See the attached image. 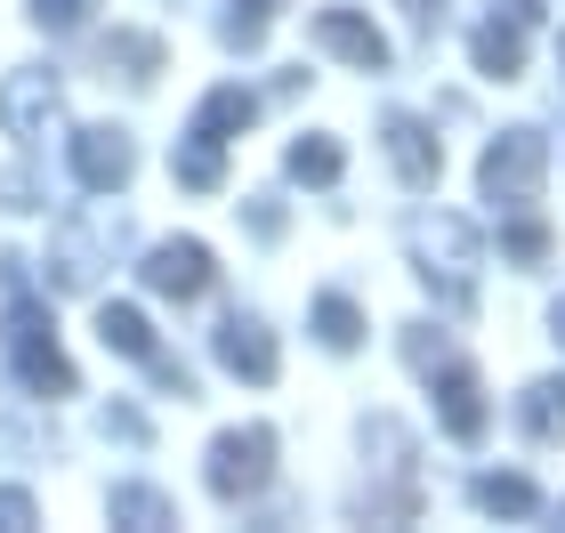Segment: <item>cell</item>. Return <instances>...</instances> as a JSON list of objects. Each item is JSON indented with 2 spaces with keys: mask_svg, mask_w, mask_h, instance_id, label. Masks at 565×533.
<instances>
[{
  "mask_svg": "<svg viewBox=\"0 0 565 533\" xmlns=\"http://www.w3.org/2000/svg\"><path fill=\"white\" fill-rule=\"evenodd\" d=\"M24 518H33V501H24V493H0V525H24Z\"/></svg>",
  "mask_w": 565,
  "mask_h": 533,
  "instance_id": "9c48e42d",
  "label": "cell"
},
{
  "mask_svg": "<svg viewBox=\"0 0 565 533\" xmlns=\"http://www.w3.org/2000/svg\"><path fill=\"white\" fill-rule=\"evenodd\" d=\"M82 9H89V0H41V24H73Z\"/></svg>",
  "mask_w": 565,
  "mask_h": 533,
  "instance_id": "ba28073f",
  "label": "cell"
},
{
  "mask_svg": "<svg viewBox=\"0 0 565 533\" xmlns=\"http://www.w3.org/2000/svg\"><path fill=\"white\" fill-rule=\"evenodd\" d=\"M218 348H226V364L250 372V380H267V372H275V348L259 340V323H226V340H218Z\"/></svg>",
  "mask_w": 565,
  "mask_h": 533,
  "instance_id": "277c9868",
  "label": "cell"
},
{
  "mask_svg": "<svg viewBox=\"0 0 565 533\" xmlns=\"http://www.w3.org/2000/svg\"><path fill=\"white\" fill-rule=\"evenodd\" d=\"M146 284H153V291H170V299H194L202 284H211V259H202V243H170V250H153Z\"/></svg>",
  "mask_w": 565,
  "mask_h": 533,
  "instance_id": "6da1fadb",
  "label": "cell"
},
{
  "mask_svg": "<svg viewBox=\"0 0 565 533\" xmlns=\"http://www.w3.org/2000/svg\"><path fill=\"white\" fill-rule=\"evenodd\" d=\"M259 461H267V437H259V428H250V437H226L218 445V493H243V486H259Z\"/></svg>",
  "mask_w": 565,
  "mask_h": 533,
  "instance_id": "7a4b0ae2",
  "label": "cell"
},
{
  "mask_svg": "<svg viewBox=\"0 0 565 533\" xmlns=\"http://www.w3.org/2000/svg\"><path fill=\"white\" fill-rule=\"evenodd\" d=\"M106 348H121V355H153L146 316H138V308H106Z\"/></svg>",
  "mask_w": 565,
  "mask_h": 533,
  "instance_id": "5b68a950",
  "label": "cell"
},
{
  "mask_svg": "<svg viewBox=\"0 0 565 533\" xmlns=\"http://www.w3.org/2000/svg\"><path fill=\"white\" fill-rule=\"evenodd\" d=\"M82 178L89 186H121V178H130V146H121L114 130H89L82 138Z\"/></svg>",
  "mask_w": 565,
  "mask_h": 533,
  "instance_id": "3957f363",
  "label": "cell"
},
{
  "mask_svg": "<svg viewBox=\"0 0 565 533\" xmlns=\"http://www.w3.org/2000/svg\"><path fill=\"white\" fill-rule=\"evenodd\" d=\"M291 170H299V178H331V170H340V154H331V146H299Z\"/></svg>",
  "mask_w": 565,
  "mask_h": 533,
  "instance_id": "52a82bcc",
  "label": "cell"
},
{
  "mask_svg": "<svg viewBox=\"0 0 565 533\" xmlns=\"http://www.w3.org/2000/svg\"><path fill=\"white\" fill-rule=\"evenodd\" d=\"M323 41L348 49V57H364V65H380V41L364 33V24H348V17H323Z\"/></svg>",
  "mask_w": 565,
  "mask_h": 533,
  "instance_id": "8992f818",
  "label": "cell"
}]
</instances>
